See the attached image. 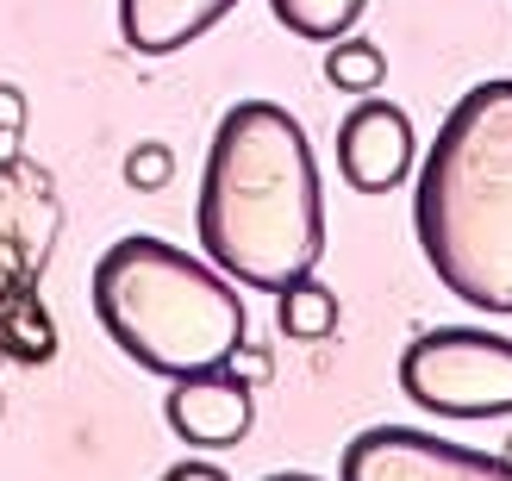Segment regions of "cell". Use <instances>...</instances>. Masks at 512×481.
Instances as JSON below:
<instances>
[{"label":"cell","instance_id":"cell-1","mask_svg":"<svg viewBox=\"0 0 512 481\" xmlns=\"http://www.w3.org/2000/svg\"><path fill=\"white\" fill-rule=\"evenodd\" d=\"M200 250L256 294H281L325 257L319 163L300 119L275 100L225 107L194 200Z\"/></svg>","mask_w":512,"mask_h":481},{"label":"cell","instance_id":"cell-2","mask_svg":"<svg viewBox=\"0 0 512 481\" xmlns=\"http://www.w3.org/2000/svg\"><path fill=\"white\" fill-rule=\"evenodd\" d=\"M431 275L481 313H512V82H475L444 113L413 182Z\"/></svg>","mask_w":512,"mask_h":481},{"label":"cell","instance_id":"cell-3","mask_svg":"<svg viewBox=\"0 0 512 481\" xmlns=\"http://www.w3.org/2000/svg\"><path fill=\"white\" fill-rule=\"evenodd\" d=\"M94 319L138 369L169 375V382L225 369L244 344V300L232 275L213 257H194L144 232L100 250Z\"/></svg>","mask_w":512,"mask_h":481},{"label":"cell","instance_id":"cell-4","mask_svg":"<svg viewBox=\"0 0 512 481\" xmlns=\"http://www.w3.org/2000/svg\"><path fill=\"white\" fill-rule=\"evenodd\" d=\"M400 388L438 419H506L512 413V338L475 325H438L400 350Z\"/></svg>","mask_w":512,"mask_h":481},{"label":"cell","instance_id":"cell-5","mask_svg":"<svg viewBox=\"0 0 512 481\" xmlns=\"http://www.w3.org/2000/svg\"><path fill=\"white\" fill-rule=\"evenodd\" d=\"M338 481H512V463L413 425H369L344 444Z\"/></svg>","mask_w":512,"mask_h":481},{"label":"cell","instance_id":"cell-6","mask_svg":"<svg viewBox=\"0 0 512 481\" xmlns=\"http://www.w3.org/2000/svg\"><path fill=\"white\" fill-rule=\"evenodd\" d=\"M338 169L356 194H388L413 175V119L394 100L363 94L338 125Z\"/></svg>","mask_w":512,"mask_h":481},{"label":"cell","instance_id":"cell-7","mask_svg":"<svg viewBox=\"0 0 512 481\" xmlns=\"http://www.w3.org/2000/svg\"><path fill=\"white\" fill-rule=\"evenodd\" d=\"M163 419L169 432L194 444V450H232L250 419H256V400H250V382L225 363V369H200V375H182L163 400Z\"/></svg>","mask_w":512,"mask_h":481},{"label":"cell","instance_id":"cell-8","mask_svg":"<svg viewBox=\"0 0 512 481\" xmlns=\"http://www.w3.org/2000/svg\"><path fill=\"white\" fill-rule=\"evenodd\" d=\"M238 0H119V32L138 57H175L232 13Z\"/></svg>","mask_w":512,"mask_h":481},{"label":"cell","instance_id":"cell-9","mask_svg":"<svg viewBox=\"0 0 512 481\" xmlns=\"http://www.w3.org/2000/svg\"><path fill=\"white\" fill-rule=\"evenodd\" d=\"M338 294H331L325 282H313V275H300V282H288L275 294V325L288 332L294 344H325L331 332H338Z\"/></svg>","mask_w":512,"mask_h":481},{"label":"cell","instance_id":"cell-10","mask_svg":"<svg viewBox=\"0 0 512 481\" xmlns=\"http://www.w3.org/2000/svg\"><path fill=\"white\" fill-rule=\"evenodd\" d=\"M325 82L338 88V94H375L381 82H388V57H381V44L363 38V32H344V38H331L325 44Z\"/></svg>","mask_w":512,"mask_h":481},{"label":"cell","instance_id":"cell-11","mask_svg":"<svg viewBox=\"0 0 512 481\" xmlns=\"http://www.w3.org/2000/svg\"><path fill=\"white\" fill-rule=\"evenodd\" d=\"M363 7H369V0H269V13L288 25L294 38H306V44H331V38L356 32Z\"/></svg>","mask_w":512,"mask_h":481},{"label":"cell","instance_id":"cell-12","mask_svg":"<svg viewBox=\"0 0 512 481\" xmlns=\"http://www.w3.org/2000/svg\"><path fill=\"white\" fill-rule=\"evenodd\" d=\"M175 182V150L163 138H144L125 150V188H138V194H163Z\"/></svg>","mask_w":512,"mask_h":481},{"label":"cell","instance_id":"cell-13","mask_svg":"<svg viewBox=\"0 0 512 481\" xmlns=\"http://www.w3.org/2000/svg\"><path fill=\"white\" fill-rule=\"evenodd\" d=\"M0 132H7V138L25 132V94L13 82H0Z\"/></svg>","mask_w":512,"mask_h":481},{"label":"cell","instance_id":"cell-14","mask_svg":"<svg viewBox=\"0 0 512 481\" xmlns=\"http://www.w3.org/2000/svg\"><path fill=\"white\" fill-rule=\"evenodd\" d=\"M232 369H238L244 382L256 388V382H269V369H275V357H269V350H244V344H238V350H232Z\"/></svg>","mask_w":512,"mask_h":481},{"label":"cell","instance_id":"cell-15","mask_svg":"<svg viewBox=\"0 0 512 481\" xmlns=\"http://www.w3.org/2000/svg\"><path fill=\"white\" fill-rule=\"evenodd\" d=\"M163 481H232V475L213 469V463H200V457H188V463H169V469H163Z\"/></svg>","mask_w":512,"mask_h":481},{"label":"cell","instance_id":"cell-16","mask_svg":"<svg viewBox=\"0 0 512 481\" xmlns=\"http://www.w3.org/2000/svg\"><path fill=\"white\" fill-rule=\"evenodd\" d=\"M263 481H319V475H306V469H275V475H263Z\"/></svg>","mask_w":512,"mask_h":481},{"label":"cell","instance_id":"cell-17","mask_svg":"<svg viewBox=\"0 0 512 481\" xmlns=\"http://www.w3.org/2000/svg\"><path fill=\"white\" fill-rule=\"evenodd\" d=\"M13 144H19V138H7V132H0V163H7V157H13Z\"/></svg>","mask_w":512,"mask_h":481},{"label":"cell","instance_id":"cell-18","mask_svg":"<svg viewBox=\"0 0 512 481\" xmlns=\"http://www.w3.org/2000/svg\"><path fill=\"white\" fill-rule=\"evenodd\" d=\"M0 413H7V400H0Z\"/></svg>","mask_w":512,"mask_h":481}]
</instances>
